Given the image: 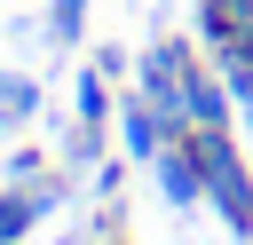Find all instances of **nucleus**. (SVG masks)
Here are the masks:
<instances>
[{
    "instance_id": "obj_1",
    "label": "nucleus",
    "mask_w": 253,
    "mask_h": 245,
    "mask_svg": "<svg viewBox=\"0 0 253 245\" xmlns=\"http://www.w3.org/2000/svg\"><path fill=\"white\" fill-rule=\"evenodd\" d=\"M190 142H198V166H206V198L221 205V221L237 229V237H253V174H245V158L229 150V134L221 126H182Z\"/></svg>"
},
{
    "instance_id": "obj_6",
    "label": "nucleus",
    "mask_w": 253,
    "mask_h": 245,
    "mask_svg": "<svg viewBox=\"0 0 253 245\" xmlns=\"http://www.w3.org/2000/svg\"><path fill=\"white\" fill-rule=\"evenodd\" d=\"M79 111H87V126H103V119H111V95H103V79H95V71L79 79Z\"/></svg>"
},
{
    "instance_id": "obj_2",
    "label": "nucleus",
    "mask_w": 253,
    "mask_h": 245,
    "mask_svg": "<svg viewBox=\"0 0 253 245\" xmlns=\"http://www.w3.org/2000/svg\"><path fill=\"white\" fill-rule=\"evenodd\" d=\"M182 126H229V79L206 63H182Z\"/></svg>"
},
{
    "instance_id": "obj_4",
    "label": "nucleus",
    "mask_w": 253,
    "mask_h": 245,
    "mask_svg": "<svg viewBox=\"0 0 253 245\" xmlns=\"http://www.w3.org/2000/svg\"><path fill=\"white\" fill-rule=\"evenodd\" d=\"M206 40H253V0H206Z\"/></svg>"
},
{
    "instance_id": "obj_3",
    "label": "nucleus",
    "mask_w": 253,
    "mask_h": 245,
    "mask_svg": "<svg viewBox=\"0 0 253 245\" xmlns=\"http://www.w3.org/2000/svg\"><path fill=\"white\" fill-rule=\"evenodd\" d=\"M119 134H126V150H134V158H158V142H166L174 126H166V119H158V103L142 95V103H126V111H119Z\"/></svg>"
},
{
    "instance_id": "obj_7",
    "label": "nucleus",
    "mask_w": 253,
    "mask_h": 245,
    "mask_svg": "<svg viewBox=\"0 0 253 245\" xmlns=\"http://www.w3.org/2000/svg\"><path fill=\"white\" fill-rule=\"evenodd\" d=\"M79 16H87V0H55V40H79Z\"/></svg>"
},
{
    "instance_id": "obj_5",
    "label": "nucleus",
    "mask_w": 253,
    "mask_h": 245,
    "mask_svg": "<svg viewBox=\"0 0 253 245\" xmlns=\"http://www.w3.org/2000/svg\"><path fill=\"white\" fill-rule=\"evenodd\" d=\"M47 205H55V190H32V198H0V245H8V237H24V229L47 213Z\"/></svg>"
}]
</instances>
